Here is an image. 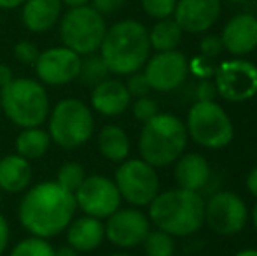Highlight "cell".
Here are the masks:
<instances>
[{"label":"cell","instance_id":"obj_1","mask_svg":"<svg viewBox=\"0 0 257 256\" xmlns=\"http://www.w3.org/2000/svg\"><path fill=\"white\" fill-rule=\"evenodd\" d=\"M77 204L74 193L56 181H42L23 192L18 204L20 225L30 235L53 239L63 233L75 218Z\"/></svg>","mask_w":257,"mask_h":256},{"label":"cell","instance_id":"obj_2","mask_svg":"<svg viewBox=\"0 0 257 256\" xmlns=\"http://www.w3.org/2000/svg\"><path fill=\"white\" fill-rule=\"evenodd\" d=\"M98 55L115 75L142 70L151 55L149 30L137 20H121L107 28Z\"/></svg>","mask_w":257,"mask_h":256},{"label":"cell","instance_id":"obj_3","mask_svg":"<svg viewBox=\"0 0 257 256\" xmlns=\"http://www.w3.org/2000/svg\"><path fill=\"white\" fill-rule=\"evenodd\" d=\"M149 221L172 237L196 233L205 223V202L198 192L175 188L158 193L149 205Z\"/></svg>","mask_w":257,"mask_h":256},{"label":"cell","instance_id":"obj_4","mask_svg":"<svg viewBox=\"0 0 257 256\" xmlns=\"http://www.w3.org/2000/svg\"><path fill=\"white\" fill-rule=\"evenodd\" d=\"M186 125L170 113H158L146 121L139 135V153L154 168L168 167L182 156L187 146Z\"/></svg>","mask_w":257,"mask_h":256},{"label":"cell","instance_id":"obj_5","mask_svg":"<svg viewBox=\"0 0 257 256\" xmlns=\"http://www.w3.org/2000/svg\"><path fill=\"white\" fill-rule=\"evenodd\" d=\"M0 111L20 128L42 127L51 111L46 86L32 77H14L0 90Z\"/></svg>","mask_w":257,"mask_h":256},{"label":"cell","instance_id":"obj_6","mask_svg":"<svg viewBox=\"0 0 257 256\" xmlns=\"http://www.w3.org/2000/svg\"><path fill=\"white\" fill-rule=\"evenodd\" d=\"M48 133L53 144L65 151L82 147L95 133L93 109L81 99L65 97L51 107L48 116Z\"/></svg>","mask_w":257,"mask_h":256},{"label":"cell","instance_id":"obj_7","mask_svg":"<svg viewBox=\"0 0 257 256\" xmlns=\"http://www.w3.org/2000/svg\"><path fill=\"white\" fill-rule=\"evenodd\" d=\"M107 28L102 13L93 6H82L63 11L58 23V34L65 48L81 56H88L100 51Z\"/></svg>","mask_w":257,"mask_h":256},{"label":"cell","instance_id":"obj_8","mask_svg":"<svg viewBox=\"0 0 257 256\" xmlns=\"http://www.w3.org/2000/svg\"><path fill=\"white\" fill-rule=\"evenodd\" d=\"M187 135L206 149H222L234 137L233 121L215 100H196L187 113Z\"/></svg>","mask_w":257,"mask_h":256},{"label":"cell","instance_id":"obj_9","mask_svg":"<svg viewBox=\"0 0 257 256\" xmlns=\"http://www.w3.org/2000/svg\"><path fill=\"white\" fill-rule=\"evenodd\" d=\"M119 195L132 207H147L159 193V178L153 165L142 158H126L114 174Z\"/></svg>","mask_w":257,"mask_h":256},{"label":"cell","instance_id":"obj_10","mask_svg":"<svg viewBox=\"0 0 257 256\" xmlns=\"http://www.w3.org/2000/svg\"><path fill=\"white\" fill-rule=\"evenodd\" d=\"M77 209L86 216L107 219L121 207V195L114 179L102 174L86 176L82 185L74 193Z\"/></svg>","mask_w":257,"mask_h":256},{"label":"cell","instance_id":"obj_11","mask_svg":"<svg viewBox=\"0 0 257 256\" xmlns=\"http://www.w3.org/2000/svg\"><path fill=\"white\" fill-rule=\"evenodd\" d=\"M215 88L227 102H245L257 95V67L247 60H226L215 70Z\"/></svg>","mask_w":257,"mask_h":256},{"label":"cell","instance_id":"obj_12","mask_svg":"<svg viewBox=\"0 0 257 256\" xmlns=\"http://www.w3.org/2000/svg\"><path fill=\"white\" fill-rule=\"evenodd\" d=\"M247 205L233 192H219L205 205V221L219 235H236L247 225Z\"/></svg>","mask_w":257,"mask_h":256},{"label":"cell","instance_id":"obj_13","mask_svg":"<svg viewBox=\"0 0 257 256\" xmlns=\"http://www.w3.org/2000/svg\"><path fill=\"white\" fill-rule=\"evenodd\" d=\"M82 56L72 49L61 46H53L39 53L34 70L37 81L44 86H65L77 81L81 70Z\"/></svg>","mask_w":257,"mask_h":256},{"label":"cell","instance_id":"obj_14","mask_svg":"<svg viewBox=\"0 0 257 256\" xmlns=\"http://www.w3.org/2000/svg\"><path fill=\"white\" fill-rule=\"evenodd\" d=\"M105 239L115 247L132 249L144 242L147 233L151 232V221L139 207H119L114 214L103 223Z\"/></svg>","mask_w":257,"mask_h":256},{"label":"cell","instance_id":"obj_15","mask_svg":"<svg viewBox=\"0 0 257 256\" xmlns=\"http://www.w3.org/2000/svg\"><path fill=\"white\" fill-rule=\"evenodd\" d=\"M189 63L180 51L156 53L144 65V74L154 92L168 93L177 90L187 77Z\"/></svg>","mask_w":257,"mask_h":256},{"label":"cell","instance_id":"obj_16","mask_svg":"<svg viewBox=\"0 0 257 256\" xmlns=\"http://www.w3.org/2000/svg\"><path fill=\"white\" fill-rule=\"evenodd\" d=\"M220 0H179L173 11V20L182 32L203 34L220 18Z\"/></svg>","mask_w":257,"mask_h":256},{"label":"cell","instance_id":"obj_17","mask_svg":"<svg viewBox=\"0 0 257 256\" xmlns=\"http://www.w3.org/2000/svg\"><path fill=\"white\" fill-rule=\"evenodd\" d=\"M222 48L234 56H245L257 48V18L254 14H236L222 28Z\"/></svg>","mask_w":257,"mask_h":256},{"label":"cell","instance_id":"obj_18","mask_svg":"<svg viewBox=\"0 0 257 256\" xmlns=\"http://www.w3.org/2000/svg\"><path fill=\"white\" fill-rule=\"evenodd\" d=\"M89 104L95 113L105 118H115L128 111V107L132 106V95L122 81L107 77L105 81L93 86Z\"/></svg>","mask_w":257,"mask_h":256},{"label":"cell","instance_id":"obj_19","mask_svg":"<svg viewBox=\"0 0 257 256\" xmlns=\"http://www.w3.org/2000/svg\"><path fill=\"white\" fill-rule=\"evenodd\" d=\"M61 14V0H25L21 6V23L32 34H48L58 27Z\"/></svg>","mask_w":257,"mask_h":256},{"label":"cell","instance_id":"obj_20","mask_svg":"<svg viewBox=\"0 0 257 256\" xmlns=\"http://www.w3.org/2000/svg\"><path fill=\"white\" fill-rule=\"evenodd\" d=\"M63 233L67 244L77 253H91L98 249L105 240V226L102 219L86 214L72 219Z\"/></svg>","mask_w":257,"mask_h":256},{"label":"cell","instance_id":"obj_21","mask_svg":"<svg viewBox=\"0 0 257 256\" xmlns=\"http://www.w3.org/2000/svg\"><path fill=\"white\" fill-rule=\"evenodd\" d=\"M34 168L32 161L25 160L18 153H11L0 158V190L2 193L18 195L32 186Z\"/></svg>","mask_w":257,"mask_h":256},{"label":"cell","instance_id":"obj_22","mask_svg":"<svg viewBox=\"0 0 257 256\" xmlns=\"http://www.w3.org/2000/svg\"><path fill=\"white\" fill-rule=\"evenodd\" d=\"M173 178H175L179 188L200 193L208 185L210 165L201 154L187 153L184 156H179L175 170H173Z\"/></svg>","mask_w":257,"mask_h":256},{"label":"cell","instance_id":"obj_23","mask_svg":"<svg viewBox=\"0 0 257 256\" xmlns=\"http://www.w3.org/2000/svg\"><path fill=\"white\" fill-rule=\"evenodd\" d=\"M100 154L112 163H121L130 156V137L124 128L115 123L103 125L96 137Z\"/></svg>","mask_w":257,"mask_h":256},{"label":"cell","instance_id":"obj_24","mask_svg":"<svg viewBox=\"0 0 257 256\" xmlns=\"http://www.w3.org/2000/svg\"><path fill=\"white\" fill-rule=\"evenodd\" d=\"M53 146V140L49 137L48 130L42 127H30V128H21V132L16 135L14 140V153L23 156L25 160L34 161L41 160L42 156L49 153Z\"/></svg>","mask_w":257,"mask_h":256},{"label":"cell","instance_id":"obj_25","mask_svg":"<svg viewBox=\"0 0 257 256\" xmlns=\"http://www.w3.org/2000/svg\"><path fill=\"white\" fill-rule=\"evenodd\" d=\"M182 34L180 27L175 23V20H158V23L149 30V42L151 49L161 53V51H173L182 41Z\"/></svg>","mask_w":257,"mask_h":256},{"label":"cell","instance_id":"obj_26","mask_svg":"<svg viewBox=\"0 0 257 256\" xmlns=\"http://www.w3.org/2000/svg\"><path fill=\"white\" fill-rule=\"evenodd\" d=\"M107 77H110V72H108L107 65H105V62L98 53L82 56L81 70H79V77H77L82 84H88L93 88V86L105 81Z\"/></svg>","mask_w":257,"mask_h":256},{"label":"cell","instance_id":"obj_27","mask_svg":"<svg viewBox=\"0 0 257 256\" xmlns=\"http://www.w3.org/2000/svg\"><path fill=\"white\" fill-rule=\"evenodd\" d=\"M142 246L147 256H173L175 253L173 237L163 230H151L144 239Z\"/></svg>","mask_w":257,"mask_h":256},{"label":"cell","instance_id":"obj_28","mask_svg":"<svg viewBox=\"0 0 257 256\" xmlns=\"http://www.w3.org/2000/svg\"><path fill=\"white\" fill-rule=\"evenodd\" d=\"M54 251L56 247L48 239L28 235L11 249L9 256H54Z\"/></svg>","mask_w":257,"mask_h":256},{"label":"cell","instance_id":"obj_29","mask_svg":"<svg viewBox=\"0 0 257 256\" xmlns=\"http://www.w3.org/2000/svg\"><path fill=\"white\" fill-rule=\"evenodd\" d=\"M86 179V170L81 163L77 161H67L63 163L56 172V179L54 181L65 188L67 192L70 193H75V190L82 185V181Z\"/></svg>","mask_w":257,"mask_h":256},{"label":"cell","instance_id":"obj_30","mask_svg":"<svg viewBox=\"0 0 257 256\" xmlns=\"http://www.w3.org/2000/svg\"><path fill=\"white\" fill-rule=\"evenodd\" d=\"M39 53L41 49L37 48V44L32 41H18L16 44L13 46V56L18 63L21 65H27V67H34V63L37 62L39 58Z\"/></svg>","mask_w":257,"mask_h":256},{"label":"cell","instance_id":"obj_31","mask_svg":"<svg viewBox=\"0 0 257 256\" xmlns=\"http://www.w3.org/2000/svg\"><path fill=\"white\" fill-rule=\"evenodd\" d=\"M140 4L147 16L154 20H165L173 14L177 0H140Z\"/></svg>","mask_w":257,"mask_h":256},{"label":"cell","instance_id":"obj_32","mask_svg":"<svg viewBox=\"0 0 257 256\" xmlns=\"http://www.w3.org/2000/svg\"><path fill=\"white\" fill-rule=\"evenodd\" d=\"M132 113L137 121L146 123V121H149L151 118H154L156 114L159 113V107H158V102L147 95V97L135 99V102H132Z\"/></svg>","mask_w":257,"mask_h":256},{"label":"cell","instance_id":"obj_33","mask_svg":"<svg viewBox=\"0 0 257 256\" xmlns=\"http://www.w3.org/2000/svg\"><path fill=\"white\" fill-rule=\"evenodd\" d=\"M126 84V90L128 93L132 95V99H140V97H147L153 88H151L149 81H147L146 74L142 70H137L133 74L128 75V81L124 82Z\"/></svg>","mask_w":257,"mask_h":256},{"label":"cell","instance_id":"obj_34","mask_svg":"<svg viewBox=\"0 0 257 256\" xmlns=\"http://www.w3.org/2000/svg\"><path fill=\"white\" fill-rule=\"evenodd\" d=\"M222 49H224L222 41H220V37H217V35H206L200 42V51L206 58H215V56L220 55Z\"/></svg>","mask_w":257,"mask_h":256},{"label":"cell","instance_id":"obj_35","mask_svg":"<svg viewBox=\"0 0 257 256\" xmlns=\"http://www.w3.org/2000/svg\"><path fill=\"white\" fill-rule=\"evenodd\" d=\"M124 2L126 0H91L89 6H93L98 13H102L105 16V14H112L115 11H119L124 6Z\"/></svg>","mask_w":257,"mask_h":256},{"label":"cell","instance_id":"obj_36","mask_svg":"<svg viewBox=\"0 0 257 256\" xmlns=\"http://www.w3.org/2000/svg\"><path fill=\"white\" fill-rule=\"evenodd\" d=\"M196 100H206V102H210V100H215L217 97V88L213 82L210 81H201L200 84L196 86Z\"/></svg>","mask_w":257,"mask_h":256},{"label":"cell","instance_id":"obj_37","mask_svg":"<svg viewBox=\"0 0 257 256\" xmlns=\"http://www.w3.org/2000/svg\"><path fill=\"white\" fill-rule=\"evenodd\" d=\"M11 242V226L9 221L6 219V216L0 214V256L7 251Z\"/></svg>","mask_w":257,"mask_h":256},{"label":"cell","instance_id":"obj_38","mask_svg":"<svg viewBox=\"0 0 257 256\" xmlns=\"http://www.w3.org/2000/svg\"><path fill=\"white\" fill-rule=\"evenodd\" d=\"M14 79V72L13 68L9 67L7 63H2L0 62V90L6 88L11 81Z\"/></svg>","mask_w":257,"mask_h":256},{"label":"cell","instance_id":"obj_39","mask_svg":"<svg viewBox=\"0 0 257 256\" xmlns=\"http://www.w3.org/2000/svg\"><path fill=\"white\" fill-rule=\"evenodd\" d=\"M247 190L250 192L252 197H255L257 198V167L252 168L250 172L247 174Z\"/></svg>","mask_w":257,"mask_h":256},{"label":"cell","instance_id":"obj_40","mask_svg":"<svg viewBox=\"0 0 257 256\" xmlns=\"http://www.w3.org/2000/svg\"><path fill=\"white\" fill-rule=\"evenodd\" d=\"M25 0H0V11H14L23 6Z\"/></svg>","mask_w":257,"mask_h":256},{"label":"cell","instance_id":"obj_41","mask_svg":"<svg viewBox=\"0 0 257 256\" xmlns=\"http://www.w3.org/2000/svg\"><path fill=\"white\" fill-rule=\"evenodd\" d=\"M63 7L67 9H75V7H82V6H89L91 0H61Z\"/></svg>","mask_w":257,"mask_h":256},{"label":"cell","instance_id":"obj_42","mask_svg":"<svg viewBox=\"0 0 257 256\" xmlns=\"http://www.w3.org/2000/svg\"><path fill=\"white\" fill-rule=\"evenodd\" d=\"M54 256H79V253L74 249V247H70L68 244H65V246L58 247V249L54 251Z\"/></svg>","mask_w":257,"mask_h":256},{"label":"cell","instance_id":"obj_43","mask_svg":"<svg viewBox=\"0 0 257 256\" xmlns=\"http://www.w3.org/2000/svg\"><path fill=\"white\" fill-rule=\"evenodd\" d=\"M234 256H257V249H243L240 253H236Z\"/></svg>","mask_w":257,"mask_h":256},{"label":"cell","instance_id":"obj_44","mask_svg":"<svg viewBox=\"0 0 257 256\" xmlns=\"http://www.w3.org/2000/svg\"><path fill=\"white\" fill-rule=\"evenodd\" d=\"M252 223H254V226H255V230H257V202H255L254 209H252Z\"/></svg>","mask_w":257,"mask_h":256},{"label":"cell","instance_id":"obj_45","mask_svg":"<svg viewBox=\"0 0 257 256\" xmlns=\"http://www.w3.org/2000/svg\"><path fill=\"white\" fill-rule=\"evenodd\" d=\"M226 2H231V4H245L248 0H226Z\"/></svg>","mask_w":257,"mask_h":256},{"label":"cell","instance_id":"obj_46","mask_svg":"<svg viewBox=\"0 0 257 256\" xmlns=\"http://www.w3.org/2000/svg\"><path fill=\"white\" fill-rule=\"evenodd\" d=\"M107 256H132V254H126V253H112V254H107Z\"/></svg>","mask_w":257,"mask_h":256},{"label":"cell","instance_id":"obj_47","mask_svg":"<svg viewBox=\"0 0 257 256\" xmlns=\"http://www.w3.org/2000/svg\"><path fill=\"white\" fill-rule=\"evenodd\" d=\"M0 204H2V190H0Z\"/></svg>","mask_w":257,"mask_h":256},{"label":"cell","instance_id":"obj_48","mask_svg":"<svg viewBox=\"0 0 257 256\" xmlns=\"http://www.w3.org/2000/svg\"><path fill=\"white\" fill-rule=\"evenodd\" d=\"M0 27H2V18H0Z\"/></svg>","mask_w":257,"mask_h":256}]
</instances>
